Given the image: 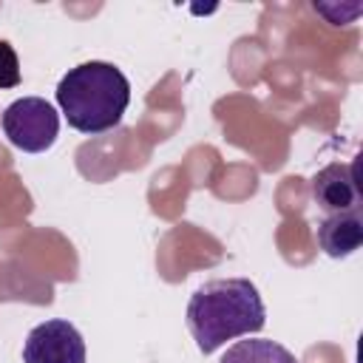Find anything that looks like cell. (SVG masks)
<instances>
[{
    "mask_svg": "<svg viewBox=\"0 0 363 363\" xmlns=\"http://www.w3.org/2000/svg\"><path fill=\"white\" fill-rule=\"evenodd\" d=\"M363 244L360 210L332 213L318 224V247L332 258H346Z\"/></svg>",
    "mask_w": 363,
    "mask_h": 363,
    "instance_id": "6",
    "label": "cell"
},
{
    "mask_svg": "<svg viewBox=\"0 0 363 363\" xmlns=\"http://www.w3.org/2000/svg\"><path fill=\"white\" fill-rule=\"evenodd\" d=\"M218 363H298V357L269 337H247L233 343Z\"/></svg>",
    "mask_w": 363,
    "mask_h": 363,
    "instance_id": "7",
    "label": "cell"
},
{
    "mask_svg": "<svg viewBox=\"0 0 363 363\" xmlns=\"http://www.w3.org/2000/svg\"><path fill=\"white\" fill-rule=\"evenodd\" d=\"M128 102L130 82L113 62H82L57 82L60 111L74 130L88 136L116 128L128 111Z\"/></svg>",
    "mask_w": 363,
    "mask_h": 363,
    "instance_id": "2",
    "label": "cell"
},
{
    "mask_svg": "<svg viewBox=\"0 0 363 363\" xmlns=\"http://www.w3.org/2000/svg\"><path fill=\"white\" fill-rule=\"evenodd\" d=\"M20 85V60L11 43L0 40V91L3 88H17Z\"/></svg>",
    "mask_w": 363,
    "mask_h": 363,
    "instance_id": "8",
    "label": "cell"
},
{
    "mask_svg": "<svg viewBox=\"0 0 363 363\" xmlns=\"http://www.w3.org/2000/svg\"><path fill=\"white\" fill-rule=\"evenodd\" d=\"M312 199L329 216L360 210V190L354 182V164L352 162H332L323 170H318L312 176Z\"/></svg>",
    "mask_w": 363,
    "mask_h": 363,
    "instance_id": "5",
    "label": "cell"
},
{
    "mask_svg": "<svg viewBox=\"0 0 363 363\" xmlns=\"http://www.w3.org/2000/svg\"><path fill=\"white\" fill-rule=\"evenodd\" d=\"M267 309L250 278H216L201 284L187 301V329L201 354H213L227 340L258 335Z\"/></svg>",
    "mask_w": 363,
    "mask_h": 363,
    "instance_id": "1",
    "label": "cell"
},
{
    "mask_svg": "<svg viewBox=\"0 0 363 363\" xmlns=\"http://www.w3.org/2000/svg\"><path fill=\"white\" fill-rule=\"evenodd\" d=\"M3 133L23 153H45L60 136V113L43 96L14 99L3 111Z\"/></svg>",
    "mask_w": 363,
    "mask_h": 363,
    "instance_id": "3",
    "label": "cell"
},
{
    "mask_svg": "<svg viewBox=\"0 0 363 363\" xmlns=\"http://www.w3.org/2000/svg\"><path fill=\"white\" fill-rule=\"evenodd\" d=\"M23 363H85V340L71 320L51 318L28 332Z\"/></svg>",
    "mask_w": 363,
    "mask_h": 363,
    "instance_id": "4",
    "label": "cell"
}]
</instances>
